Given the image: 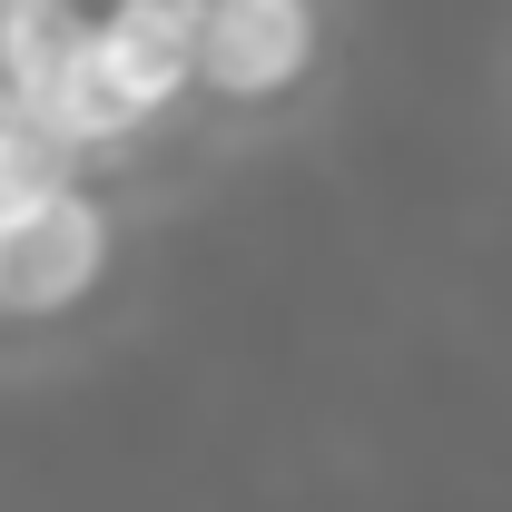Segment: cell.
<instances>
[{
    "mask_svg": "<svg viewBox=\"0 0 512 512\" xmlns=\"http://www.w3.org/2000/svg\"><path fill=\"white\" fill-rule=\"evenodd\" d=\"M306 60H316V10L306 0H207V50H197V79L207 89L266 99V89H286Z\"/></svg>",
    "mask_w": 512,
    "mask_h": 512,
    "instance_id": "6da1fadb",
    "label": "cell"
},
{
    "mask_svg": "<svg viewBox=\"0 0 512 512\" xmlns=\"http://www.w3.org/2000/svg\"><path fill=\"white\" fill-rule=\"evenodd\" d=\"M99 256H109V227H99V207L79 188L50 197V207H30V217L0 237V306L50 316V306H69V296L99 276Z\"/></svg>",
    "mask_w": 512,
    "mask_h": 512,
    "instance_id": "7a4b0ae2",
    "label": "cell"
},
{
    "mask_svg": "<svg viewBox=\"0 0 512 512\" xmlns=\"http://www.w3.org/2000/svg\"><path fill=\"white\" fill-rule=\"evenodd\" d=\"M99 40H109V60L128 69V89L158 109V99H178V89L197 79L207 10H197V0H119V10L99 20Z\"/></svg>",
    "mask_w": 512,
    "mask_h": 512,
    "instance_id": "3957f363",
    "label": "cell"
},
{
    "mask_svg": "<svg viewBox=\"0 0 512 512\" xmlns=\"http://www.w3.org/2000/svg\"><path fill=\"white\" fill-rule=\"evenodd\" d=\"M30 119H50L69 148H99V138H128V128L148 119V99L128 89V69L109 60V40L89 30V40H79V50L30 89Z\"/></svg>",
    "mask_w": 512,
    "mask_h": 512,
    "instance_id": "277c9868",
    "label": "cell"
},
{
    "mask_svg": "<svg viewBox=\"0 0 512 512\" xmlns=\"http://www.w3.org/2000/svg\"><path fill=\"white\" fill-rule=\"evenodd\" d=\"M50 197H69V138L30 109H0V237Z\"/></svg>",
    "mask_w": 512,
    "mask_h": 512,
    "instance_id": "5b68a950",
    "label": "cell"
}]
</instances>
